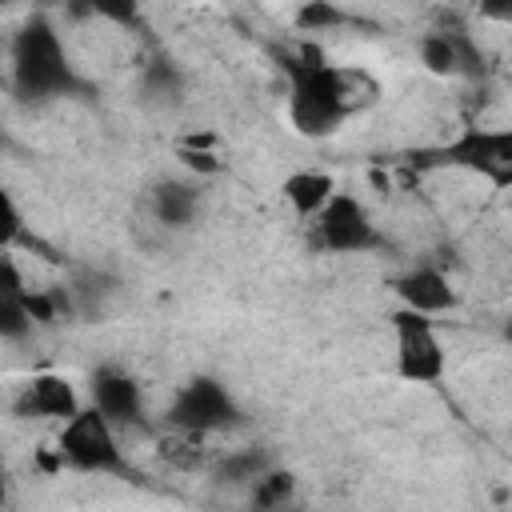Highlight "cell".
I'll return each instance as SVG.
<instances>
[{
    "mask_svg": "<svg viewBox=\"0 0 512 512\" xmlns=\"http://www.w3.org/2000/svg\"><path fill=\"white\" fill-rule=\"evenodd\" d=\"M288 80H292V92H288V120L300 136H332L348 112L356 108V76L344 72V68H332L324 64L316 52H308L304 60H292L288 64Z\"/></svg>",
    "mask_w": 512,
    "mask_h": 512,
    "instance_id": "6da1fadb",
    "label": "cell"
},
{
    "mask_svg": "<svg viewBox=\"0 0 512 512\" xmlns=\"http://www.w3.org/2000/svg\"><path fill=\"white\" fill-rule=\"evenodd\" d=\"M76 84L60 36L48 20H28L12 40V88L24 100H48Z\"/></svg>",
    "mask_w": 512,
    "mask_h": 512,
    "instance_id": "7a4b0ae2",
    "label": "cell"
},
{
    "mask_svg": "<svg viewBox=\"0 0 512 512\" xmlns=\"http://www.w3.org/2000/svg\"><path fill=\"white\" fill-rule=\"evenodd\" d=\"M56 452L76 472H120L124 468L116 428L96 408H80L76 416L64 420V428L56 436Z\"/></svg>",
    "mask_w": 512,
    "mask_h": 512,
    "instance_id": "3957f363",
    "label": "cell"
},
{
    "mask_svg": "<svg viewBox=\"0 0 512 512\" xmlns=\"http://www.w3.org/2000/svg\"><path fill=\"white\" fill-rule=\"evenodd\" d=\"M392 328H396V372L412 384H436L444 376V344L432 320L400 308L392 316Z\"/></svg>",
    "mask_w": 512,
    "mask_h": 512,
    "instance_id": "277c9868",
    "label": "cell"
},
{
    "mask_svg": "<svg viewBox=\"0 0 512 512\" xmlns=\"http://www.w3.org/2000/svg\"><path fill=\"white\" fill-rule=\"evenodd\" d=\"M236 416H240L236 400L224 392V384H216L208 376H196L192 384H184L168 408V424L180 432H192V436L228 428V424H236Z\"/></svg>",
    "mask_w": 512,
    "mask_h": 512,
    "instance_id": "5b68a950",
    "label": "cell"
},
{
    "mask_svg": "<svg viewBox=\"0 0 512 512\" xmlns=\"http://www.w3.org/2000/svg\"><path fill=\"white\" fill-rule=\"evenodd\" d=\"M312 232L328 252H364L368 244H376L368 208L348 192H332V200L312 216Z\"/></svg>",
    "mask_w": 512,
    "mask_h": 512,
    "instance_id": "8992f818",
    "label": "cell"
},
{
    "mask_svg": "<svg viewBox=\"0 0 512 512\" xmlns=\"http://www.w3.org/2000/svg\"><path fill=\"white\" fill-rule=\"evenodd\" d=\"M444 164H460L472 168L480 176H488L496 188L512 184V132H488V128H472L464 132L456 144H448L440 152Z\"/></svg>",
    "mask_w": 512,
    "mask_h": 512,
    "instance_id": "52a82bcc",
    "label": "cell"
},
{
    "mask_svg": "<svg viewBox=\"0 0 512 512\" xmlns=\"http://www.w3.org/2000/svg\"><path fill=\"white\" fill-rule=\"evenodd\" d=\"M92 408L116 428V424H140L144 416V392L140 384L120 368H96L92 376Z\"/></svg>",
    "mask_w": 512,
    "mask_h": 512,
    "instance_id": "ba28073f",
    "label": "cell"
},
{
    "mask_svg": "<svg viewBox=\"0 0 512 512\" xmlns=\"http://www.w3.org/2000/svg\"><path fill=\"white\" fill-rule=\"evenodd\" d=\"M16 412L20 416H36V420H68L80 412V400H76V388L64 380V376H32L16 400Z\"/></svg>",
    "mask_w": 512,
    "mask_h": 512,
    "instance_id": "9c48e42d",
    "label": "cell"
},
{
    "mask_svg": "<svg viewBox=\"0 0 512 512\" xmlns=\"http://www.w3.org/2000/svg\"><path fill=\"white\" fill-rule=\"evenodd\" d=\"M396 292L404 300V312H416V316H440L456 304V292L448 284V276L440 268H412L396 280Z\"/></svg>",
    "mask_w": 512,
    "mask_h": 512,
    "instance_id": "30bf717a",
    "label": "cell"
},
{
    "mask_svg": "<svg viewBox=\"0 0 512 512\" xmlns=\"http://www.w3.org/2000/svg\"><path fill=\"white\" fill-rule=\"evenodd\" d=\"M332 192H336V184H332L328 172L304 168V172H292V176L284 180V196H288V204L296 208V216H304V220H312V216L332 200Z\"/></svg>",
    "mask_w": 512,
    "mask_h": 512,
    "instance_id": "8fae6325",
    "label": "cell"
},
{
    "mask_svg": "<svg viewBox=\"0 0 512 512\" xmlns=\"http://www.w3.org/2000/svg\"><path fill=\"white\" fill-rule=\"evenodd\" d=\"M152 208H156V216H160L164 224L180 228V224H188V220L196 216L200 192H196L192 184H160L156 196H152Z\"/></svg>",
    "mask_w": 512,
    "mask_h": 512,
    "instance_id": "7c38bea8",
    "label": "cell"
},
{
    "mask_svg": "<svg viewBox=\"0 0 512 512\" xmlns=\"http://www.w3.org/2000/svg\"><path fill=\"white\" fill-rule=\"evenodd\" d=\"M468 60H472V48H468V40L456 36V32H436V36L424 40V64L436 68V72H456V68H464Z\"/></svg>",
    "mask_w": 512,
    "mask_h": 512,
    "instance_id": "4fadbf2b",
    "label": "cell"
},
{
    "mask_svg": "<svg viewBox=\"0 0 512 512\" xmlns=\"http://www.w3.org/2000/svg\"><path fill=\"white\" fill-rule=\"evenodd\" d=\"M32 332V316L24 308V296L0 292V340H24Z\"/></svg>",
    "mask_w": 512,
    "mask_h": 512,
    "instance_id": "5bb4252c",
    "label": "cell"
},
{
    "mask_svg": "<svg viewBox=\"0 0 512 512\" xmlns=\"http://www.w3.org/2000/svg\"><path fill=\"white\" fill-rule=\"evenodd\" d=\"M200 440H204V436H192V432H180V428H172V436L160 444V452H164L172 464H180V468H192V464H200Z\"/></svg>",
    "mask_w": 512,
    "mask_h": 512,
    "instance_id": "9a60e30c",
    "label": "cell"
},
{
    "mask_svg": "<svg viewBox=\"0 0 512 512\" xmlns=\"http://www.w3.org/2000/svg\"><path fill=\"white\" fill-rule=\"evenodd\" d=\"M288 492H292V476H284V472H268V476H260L256 480V508H280L284 500H288Z\"/></svg>",
    "mask_w": 512,
    "mask_h": 512,
    "instance_id": "2e32d148",
    "label": "cell"
},
{
    "mask_svg": "<svg viewBox=\"0 0 512 512\" xmlns=\"http://www.w3.org/2000/svg\"><path fill=\"white\" fill-rule=\"evenodd\" d=\"M20 228H24V216H20L16 200L0 188V248H8V244L20 236Z\"/></svg>",
    "mask_w": 512,
    "mask_h": 512,
    "instance_id": "e0dca14e",
    "label": "cell"
},
{
    "mask_svg": "<svg viewBox=\"0 0 512 512\" xmlns=\"http://www.w3.org/2000/svg\"><path fill=\"white\" fill-rule=\"evenodd\" d=\"M284 512H296V508H284Z\"/></svg>",
    "mask_w": 512,
    "mask_h": 512,
    "instance_id": "ac0fdd59",
    "label": "cell"
}]
</instances>
